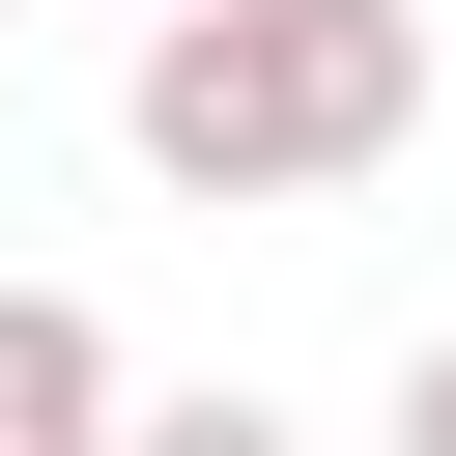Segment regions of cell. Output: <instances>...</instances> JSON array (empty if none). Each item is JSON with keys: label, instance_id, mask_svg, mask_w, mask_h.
Returning <instances> with one entry per match:
<instances>
[{"label": "cell", "instance_id": "1", "mask_svg": "<svg viewBox=\"0 0 456 456\" xmlns=\"http://www.w3.org/2000/svg\"><path fill=\"white\" fill-rule=\"evenodd\" d=\"M114 142L171 171V200H342V171H399L428 142V0H200V28H142L114 57Z\"/></svg>", "mask_w": 456, "mask_h": 456}, {"label": "cell", "instance_id": "2", "mask_svg": "<svg viewBox=\"0 0 456 456\" xmlns=\"http://www.w3.org/2000/svg\"><path fill=\"white\" fill-rule=\"evenodd\" d=\"M0 456H142V370L86 285H0Z\"/></svg>", "mask_w": 456, "mask_h": 456}, {"label": "cell", "instance_id": "3", "mask_svg": "<svg viewBox=\"0 0 456 456\" xmlns=\"http://www.w3.org/2000/svg\"><path fill=\"white\" fill-rule=\"evenodd\" d=\"M142 456H314V428H285V399H228V370H200V399H142Z\"/></svg>", "mask_w": 456, "mask_h": 456}, {"label": "cell", "instance_id": "4", "mask_svg": "<svg viewBox=\"0 0 456 456\" xmlns=\"http://www.w3.org/2000/svg\"><path fill=\"white\" fill-rule=\"evenodd\" d=\"M399 456H456V314H428V342H399Z\"/></svg>", "mask_w": 456, "mask_h": 456}, {"label": "cell", "instance_id": "5", "mask_svg": "<svg viewBox=\"0 0 456 456\" xmlns=\"http://www.w3.org/2000/svg\"><path fill=\"white\" fill-rule=\"evenodd\" d=\"M142 28H200V0H142Z\"/></svg>", "mask_w": 456, "mask_h": 456}]
</instances>
